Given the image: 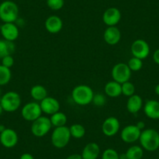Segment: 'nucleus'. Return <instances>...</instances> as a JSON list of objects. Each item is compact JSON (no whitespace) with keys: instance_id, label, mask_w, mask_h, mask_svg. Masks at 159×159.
Returning a JSON list of instances; mask_svg holds the SVG:
<instances>
[{"instance_id":"nucleus-1","label":"nucleus","mask_w":159,"mask_h":159,"mask_svg":"<svg viewBox=\"0 0 159 159\" xmlns=\"http://www.w3.org/2000/svg\"><path fill=\"white\" fill-rule=\"evenodd\" d=\"M94 93L92 88L86 84H80L75 87L72 91V98L78 105L84 106L91 104Z\"/></svg>"},{"instance_id":"nucleus-2","label":"nucleus","mask_w":159,"mask_h":159,"mask_svg":"<svg viewBox=\"0 0 159 159\" xmlns=\"http://www.w3.org/2000/svg\"><path fill=\"white\" fill-rule=\"evenodd\" d=\"M142 148L148 151H155L159 148V133L154 129L141 131L139 138Z\"/></svg>"},{"instance_id":"nucleus-3","label":"nucleus","mask_w":159,"mask_h":159,"mask_svg":"<svg viewBox=\"0 0 159 159\" xmlns=\"http://www.w3.org/2000/svg\"><path fill=\"white\" fill-rule=\"evenodd\" d=\"M19 16L18 6L11 0H5L0 4V20L3 23H14Z\"/></svg>"},{"instance_id":"nucleus-4","label":"nucleus","mask_w":159,"mask_h":159,"mask_svg":"<svg viewBox=\"0 0 159 159\" xmlns=\"http://www.w3.org/2000/svg\"><path fill=\"white\" fill-rule=\"evenodd\" d=\"M71 138L70 127L66 126L56 127L51 135V142L53 146L59 149L66 147Z\"/></svg>"},{"instance_id":"nucleus-5","label":"nucleus","mask_w":159,"mask_h":159,"mask_svg":"<svg viewBox=\"0 0 159 159\" xmlns=\"http://www.w3.org/2000/svg\"><path fill=\"white\" fill-rule=\"evenodd\" d=\"M0 104L7 112H14L20 107L21 98L15 91H8L2 95Z\"/></svg>"},{"instance_id":"nucleus-6","label":"nucleus","mask_w":159,"mask_h":159,"mask_svg":"<svg viewBox=\"0 0 159 159\" xmlns=\"http://www.w3.org/2000/svg\"><path fill=\"white\" fill-rule=\"evenodd\" d=\"M52 127V126L49 118L42 116L36 120L32 122L30 130L34 137H43L49 132Z\"/></svg>"},{"instance_id":"nucleus-7","label":"nucleus","mask_w":159,"mask_h":159,"mask_svg":"<svg viewBox=\"0 0 159 159\" xmlns=\"http://www.w3.org/2000/svg\"><path fill=\"white\" fill-rule=\"evenodd\" d=\"M21 116L26 121L34 122L42 116V110L40 104L37 102H31L25 104L21 109Z\"/></svg>"},{"instance_id":"nucleus-8","label":"nucleus","mask_w":159,"mask_h":159,"mask_svg":"<svg viewBox=\"0 0 159 159\" xmlns=\"http://www.w3.org/2000/svg\"><path fill=\"white\" fill-rule=\"evenodd\" d=\"M132 71L129 68L127 64L119 62L116 64L111 70V77L113 80L119 84H123L129 81L131 77Z\"/></svg>"},{"instance_id":"nucleus-9","label":"nucleus","mask_w":159,"mask_h":159,"mask_svg":"<svg viewBox=\"0 0 159 159\" xmlns=\"http://www.w3.org/2000/svg\"><path fill=\"white\" fill-rule=\"evenodd\" d=\"M131 53L133 56L140 59H144L149 56L150 46L148 42L143 39L135 40L131 45Z\"/></svg>"},{"instance_id":"nucleus-10","label":"nucleus","mask_w":159,"mask_h":159,"mask_svg":"<svg viewBox=\"0 0 159 159\" xmlns=\"http://www.w3.org/2000/svg\"><path fill=\"white\" fill-rule=\"evenodd\" d=\"M141 130L136 125H128L121 131L120 137L126 143H133L139 140Z\"/></svg>"},{"instance_id":"nucleus-11","label":"nucleus","mask_w":159,"mask_h":159,"mask_svg":"<svg viewBox=\"0 0 159 159\" xmlns=\"http://www.w3.org/2000/svg\"><path fill=\"white\" fill-rule=\"evenodd\" d=\"M18 134L14 129L6 128L2 133H0V143L7 148H14L18 143Z\"/></svg>"},{"instance_id":"nucleus-12","label":"nucleus","mask_w":159,"mask_h":159,"mask_svg":"<svg viewBox=\"0 0 159 159\" xmlns=\"http://www.w3.org/2000/svg\"><path fill=\"white\" fill-rule=\"evenodd\" d=\"M120 123L119 119L114 116L108 117L102 125V131L106 137H113L119 132Z\"/></svg>"},{"instance_id":"nucleus-13","label":"nucleus","mask_w":159,"mask_h":159,"mask_svg":"<svg viewBox=\"0 0 159 159\" xmlns=\"http://www.w3.org/2000/svg\"><path fill=\"white\" fill-rule=\"evenodd\" d=\"M121 12L116 7H110L104 12L102 15V20L108 27H115L121 20Z\"/></svg>"},{"instance_id":"nucleus-14","label":"nucleus","mask_w":159,"mask_h":159,"mask_svg":"<svg viewBox=\"0 0 159 159\" xmlns=\"http://www.w3.org/2000/svg\"><path fill=\"white\" fill-rule=\"evenodd\" d=\"M0 33L3 39L14 42L19 37V28L14 23H4L0 27Z\"/></svg>"},{"instance_id":"nucleus-15","label":"nucleus","mask_w":159,"mask_h":159,"mask_svg":"<svg viewBox=\"0 0 159 159\" xmlns=\"http://www.w3.org/2000/svg\"><path fill=\"white\" fill-rule=\"evenodd\" d=\"M39 104L42 110V112L47 115H50V116L55 114L60 110V104H59V101L55 98L50 97V96L45 98Z\"/></svg>"},{"instance_id":"nucleus-16","label":"nucleus","mask_w":159,"mask_h":159,"mask_svg":"<svg viewBox=\"0 0 159 159\" xmlns=\"http://www.w3.org/2000/svg\"><path fill=\"white\" fill-rule=\"evenodd\" d=\"M63 22L59 16L52 15L48 16L45 22V27L50 34H58L62 30Z\"/></svg>"},{"instance_id":"nucleus-17","label":"nucleus","mask_w":159,"mask_h":159,"mask_svg":"<svg viewBox=\"0 0 159 159\" xmlns=\"http://www.w3.org/2000/svg\"><path fill=\"white\" fill-rule=\"evenodd\" d=\"M104 40L109 45H117L121 40V32L116 26L108 27L104 32Z\"/></svg>"},{"instance_id":"nucleus-18","label":"nucleus","mask_w":159,"mask_h":159,"mask_svg":"<svg viewBox=\"0 0 159 159\" xmlns=\"http://www.w3.org/2000/svg\"><path fill=\"white\" fill-rule=\"evenodd\" d=\"M100 154V147L97 143L91 142L84 148L82 151L83 159H97Z\"/></svg>"},{"instance_id":"nucleus-19","label":"nucleus","mask_w":159,"mask_h":159,"mask_svg":"<svg viewBox=\"0 0 159 159\" xmlns=\"http://www.w3.org/2000/svg\"><path fill=\"white\" fill-rule=\"evenodd\" d=\"M143 111L149 119H159V102L149 100L143 106Z\"/></svg>"},{"instance_id":"nucleus-20","label":"nucleus","mask_w":159,"mask_h":159,"mask_svg":"<svg viewBox=\"0 0 159 159\" xmlns=\"http://www.w3.org/2000/svg\"><path fill=\"white\" fill-rule=\"evenodd\" d=\"M143 107L142 98L138 94H134L128 98L126 102V109L131 114H137Z\"/></svg>"},{"instance_id":"nucleus-21","label":"nucleus","mask_w":159,"mask_h":159,"mask_svg":"<svg viewBox=\"0 0 159 159\" xmlns=\"http://www.w3.org/2000/svg\"><path fill=\"white\" fill-rule=\"evenodd\" d=\"M105 93L110 98H117L122 94L121 84L115 80L108 82L105 86Z\"/></svg>"},{"instance_id":"nucleus-22","label":"nucleus","mask_w":159,"mask_h":159,"mask_svg":"<svg viewBox=\"0 0 159 159\" xmlns=\"http://www.w3.org/2000/svg\"><path fill=\"white\" fill-rule=\"evenodd\" d=\"M30 96L35 102H41L43 99L48 97V91L42 85H34L30 89Z\"/></svg>"},{"instance_id":"nucleus-23","label":"nucleus","mask_w":159,"mask_h":159,"mask_svg":"<svg viewBox=\"0 0 159 159\" xmlns=\"http://www.w3.org/2000/svg\"><path fill=\"white\" fill-rule=\"evenodd\" d=\"M15 51V45L13 42L5 39H0V59L5 56L12 55Z\"/></svg>"},{"instance_id":"nucleus-24","label":"nucleus","mask_w":159,"mask_h":159,"mask_svg":"<svg viewBox=\"0 0 159 159\" xmlns=\"http://www.w3.org/2000/svg\"><path fill=\"white\" fill-rule=\"evenodd\" d=\"M49 119L50 121H51L52 126H54L55 128L66 126V124L67 123V120H68L66 115L60 111L52 115Z\"/></svg>"},{"instance_id":"nucleus-25","label":"nucleus","mask_w":159,"mask_h":159,"mask_svg":"<svg viewBox=\"0 0 159 159\" xmlns=\"http://www.w3.org/2000/svg\"><path fill=\"white\" fill-rule=\"evenodd\" d=\"M126 155L128 159H141L143 156V149L142 147L134 145L128 148Z\"/></svg>"},{"instance_id":"nucleus-26","label":"nucleus","mask_w":159,"mask_h":159,"mask_svg":"<svg viewBox=\"0 0 159 159\" xmlns=\"http://www.w3.org/2000/svg\"><path fill=\"white\" fill-rule=\"evenodd\" d=\"M70 134H71V137L76 139H81L86 134V129L84 126L78 123H75V124L72 125L70 127Z\"/></svg>"},{"instance_id":"nucleus-27","label":"nucleus","mask_w":159,"mask_h":159,"mask_svg":"<svg viewBox=\"0 0 159 159\" xmlns=\"http://www.w3.org/2000/svg\"><path fill=\"white\" fill-rule=\"evenodd\" d=\"M11 78V70L4 66L0 65V86H4L10 83Z\"/></svg>"},{"instance_id":"nucleus-28","label":"nucleus","mask_w":159,"mask_h":159,"mask_svg":"<svg viewBox=\"0 0 159 159\" xmlns=\"http://www.w3.org/2000/svg\"><path fill=\"white\" fill-rule=\"evenodd\" d=\"M122 94L126 96V97H130V96L135 94L136 88L133 83L130 81H126L125 83L122 84Z\"/></svg>"},{"instance_id":"nucleus-29","label":"nucleus","mask_w":159,"mask_h":159,"mask_svg":"<svg viewBox=\"0 0 159 159\" xmlns=\"http://www.w3.org/2000/svg\"><path fill=\"white\" fill-rule=\"evenodd\" d=\"M127 65L129 66V68L130 69L131 71L137 72L141 70L142 67H143V61H142V59H140L138 58H136L133 56L128 61Z\"/></svg>"},{"instance_id":"nucleus-30","label":"nucleus","mask_w":159,"mask_h":159,"mask_svg":"<svg viewBox=\"0 0 159 159\" xmlns=\"http://www.w3.org/2000/svg\"><path fill=\"white\" fill-rule=\"evenodd\" d=\"M47 6L49 9L54 11L61 10L64 7V0H46Z\"/></svg>"},{"instance_id":"nucleus-31","label":"nucleus","mask_w":159,"mask_h":159,"mask_svg":"<svg viewBox=\"0 0 159 159\" xmlns=\"http://www.w3.org/2000/svg\"><path fill=\"white\" fill-rule=\"evenodd\" d=\"M102 159H119V154L112 148H108L102 153Z\"/></svg>"},{"instance_id":"nucleus-32","label":"nucleus","mask_w":159,"mask_h":159,"mask_svg":"<svg viewBox=\"0 0 159 159\" xmlns=\"http://www.w3.org/2000/svg\"><path fill=\"white\" fill-rule=\"evenodd\" d=\"M92 102L94 103V105L95 106L98 107H102L106 102V98H105V96L102 94H94V98H93Z\"/></svg>"},{"instance_id":"nucleus-33","label":"nucleus","mask_w":159,"mask_h":159,"mask_svg":"<svg viewBox=\"0 0 159 159\" xmlns=\"http://www.w3.org/2000/svg\"><path fill=\"white\" fill-rule=\"evenodd\" d=\"M14 64V59L12 56V55H9V56H5L2 59V64L1 65L7 67V68H11Z\"/></svg>"},{"instance_id":"nucleus-34","label":"nucleus","mask_w":159,"mask_h":159,"mask_svg":"<svg viewBox=\"0 0 159 159\" xmlns=\"http://www.w3.org/2000/svg\"><path fill=\"white\" fill-rule=\"evenodd\" d=\"M153 59H154V62L159 65V48L156 50L153 54Z\"/></svg>"},{"instance_id":"nucleus-35","label":"nucleus","mask_w":159,"mask_h":159,"mask_svg":"<svg viewBox=\"0 0 159 159\" xmlns=\"http://www.w3.org/2000/svg\"><path fill=\"white\" fill-rule=\"evenodd\" d=\"M20 159H34V157L30 153H24L20 156Z\"/></svg>"},{"instance_id":"nucleus-36","label":"nucleus","mask_w":159,"mask_h":159,"mask_svg":"<svg viewBox=\"0 0 159 159\" xmlns=\"http://www.w3.org/2000/svg\"><path fill=\"white\" fill-rule=\"evenodd\" d=\"M66 159H83V158H82L81 154H71V155L68 156Z\"/></svg>"},{"instance_id":"nucleus-37","label":"nucleus","mask_w":159,"mask_h":159,"mask_svg":"<svg viewBox=\"0 0 159 159\" xmlns=\"http://www.w3.org/2000/svg\"><path fill=\"white\" fill-rule=\"evenodd\" d=\"M136 126H137V127H138L139 129H140L141 131L143 130V129H144V128H145V124H144V123H143V121H139L138 123L136 124Z\"/></svg>"},{"instance_id":"nucleus-38","label":"nucleus","mask_w":159,"mask_h":159,"mask_svg":"<svg viewBox=\"0 0 159 159\" xmlns=\"http://www.w3.org/2000/svg\"><path fill=\"white\" fill-rule=\"evenodd\" d=\"M154 92H155L156 94L159 96V84L155 86V88H154Z\"/></svg>"},{"instance_id":"nucleus-39","label":"nucleus","mask_w":159,"mask_h":159,"mask_svg":"<svg viewBox=\"0 0 159 159\" xmlns=\"http://www.w3.org/2000/svg\"><path fill=\"white\" fill-rule=\"evenodd\" d=\"M119 159H128L126 155V153H125V154H119Z\"/></svg>"},{"instance_id":"nucleus-40","label":"nucleus","mask_w":159,"mask_h":159,"mask_svg":"<svg viewBox=\"0 0 159 159\" xmlns=\"http://www.w3.org/2000/svg\"><path fill=\"white\" fill-rule=\"evenodd\" d=\"M5 129H6L5 126H2V125H0V133H2Z\"/></svg>"},{"instance_id":"nucleus-41","label":"nucleus","mask_w":159,"mask_h":159,"mask_svg":"<svg viewBox=\"0 0 159 159\" xmlns=\"http://www.w3.org/2000/svg\"><path fill=\"white\" fill-rule=\"evenodd\" d=\"M3 111H4L3 108H2V105H1V104H0V116H1V115L2 114V112H3Z\"/></svg>"},{"instance_id":"nucleus-42","label":"nucleus","mask_w":159,"mask_h":159,"mask_svg":"<svg viewBox=\"0 0 159 159\" xmlns=\"http://www.w3.org/2000/svg\"><path fill=\"white\" fill-rule=\"evenodd\" d=\"M0 95H1V88H0Z\"/></svg>"},{"instance_id":"nucleus-43","label":"nucleus","mask_w":159,"mask_h":159,"mask_svg":"<svg viewBox=\"0 0 159 159\" xmlns=\"http://www.w3.org/2000/svg\"><path fill=\"white\" fill-rule=\"evenodd\" d=\"M45 1H46V0H45Z\"/></svg>"}]
</instances>
